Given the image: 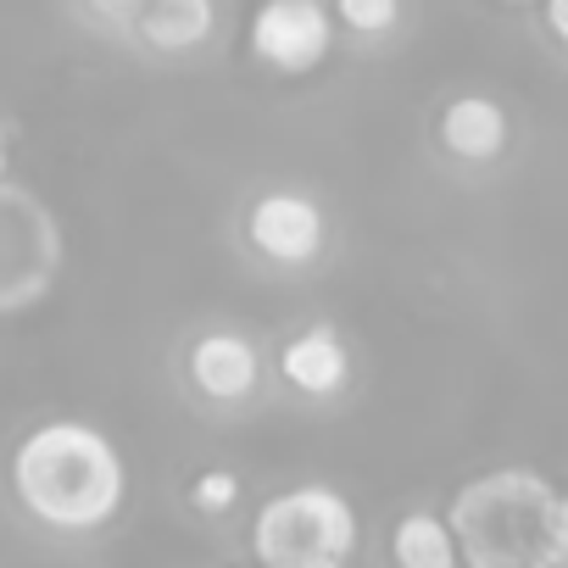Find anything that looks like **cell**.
<instances>
[{
  "label": "cell",
  "mask_w": 568,
  "mask_h": 568,
  "mask_svg": "<svg viewBox=\"0 0 568 568\" xmlns=\"http://www.w3.org/2000/svg\"><path fill=\"white\" fill-rule=\"evenodd\" d=\"M551 568H568V490H557V518H551Z\"/></svg>",
  "instance_id": "cell-14"
},
{
  "label": "cell",
  "mask_w": 568,
  "mask_h": 568,
  "mask_svg": "<svg viewBox=\"0 0 568 568\" xmlns=\"http://www.w3.org/2000/svg\"><path fill=\"white\" fill-rule=\"evenodd\" d=\"M90 12L101 23H112V29H134L140 12H145V0H90Z\"/></svg>",
  "instance_id": "cell-13"
},
{
  "label": "cell",
  "mask_w": 568,
  "mask_h": 568,
  "mask_svg": "<svg viewBox=\"0 0 568 568\" xmlns=\"http://www.w3.org/2000/svg\"><path fill=\"white\" fill-rule=\"evenodd\" d=\"M452 535L474 568H551L557 485L535 468H496L452 496Z\"/></svg>",
  "instance_id": "cell-2"
},
{
  "label": "cell",
  "mask_w": 568,
  "mask_h": 568,
  "mask_svg": "<svg viewBox=\"0 0 568 568\" xmlns=\"http://www.w3.org/2000/svg\"><path fill=\"white\" fill-rule=\"evenodd\" d=\"M245 45L267 73L307 79L335 51V18L324 12V0H262L245 23Z\"/></svg>",
  "instance_id": "cell-4"
},
{
  "label": "cell",
  "mask_w": 568,
  "mask_h": 568,
  "mask_svg": "<svg viewBox=\"0 0 568 568\" xmlns=\"http://www.w3.org/2000/svg\"><path fill=\"white\" fill-rule=\"evenodd\" d=\"M240 501V479L229 468H201L195 485H190V507L195 513H229Z\"/></svg>",
  "instance_id": "cell-12"
},
{
  "label": "cell",
  "mask_w": 568,
  "mask_h": 568,
  "mask_svg": "<svg viewBox=\"0 0 568 568\" xmlns=\"http://www.w3.org/2000/svg\"><path fill=\"white\" fill-rule=\"evenodd\" d=\"M501 7H529V0H501Z\"/></svg>",
  "instance_id": "cell-17"
},
{
  "label": "cell",
  "mask_w": 568,
  "mask_h": 568,
  "mask_svg": "<svg viewBox=\"0 0 568 568\" xmlns=\"http://www.w3.org/2000/svg\"><path fill=\"white\" fill-rule=\"evenodd\" d=\"M212 23H217L212 0H145L134 34H140L151 51H162V57H184V51L206 45Z\"/></svg>",
  "instance_id": "cell-9"
},
{
  "label": "cell",
  "mask_w": 568,
  "mask_h": 568,
  "mask_svg": "<svg viewBox=\"0 0 568 568\" xmlns=\"http://www.w3.org/2000/svg\"><path fill=\"white\" fill-rule=\"evenodd\" d=\"M278 374L291 390L324 402V396H341L346 379H352V352H346V335L335 324H307L296 329L291 341L278 346Z\"/></svg>",
  "instance_id": "cell-6"
},
{
  "label": "cell",
  "mask_w": 568,
  "mask_h": 568,
  "mask_svg": "<svg viewBox=\"0 0 568 568\" xmlns=\"http://www.w3.org/2000/svg\"><path fill=\"white\" fill-rule=\"evenodd\" d=\"M435 129H440L446 156L474 162V168L496 162L507 151V140H513V123H507V112L490 95H457V101H446V112H440Z\"/></svg>",
  "instance_id": "cell-8"
},
{
  "label": "cell",
  "mask_w": 568,
  "mask_h": 568,
  "mask_svg": "<svg viewBox=\"0 0 568 568\" xmlns=\"http://www.w3.org/2000/svg\"><path fill=\"white\" fill-rule=\"evenodd\" d=\"M251 551L267 568H335L357 551V507L335 485H291L256 507Z\"/></svg>",
  "instance_id": "cell-3"
},
{
  "label": "cell",
  "mask_w": 568,
  "mask_h": 568,
  "mask_svg": "<svg viewBox=\"0 0 568 568\" xmlns=\"http://www.w3.org/2000/svg\"><path fill=\"white\" fill-rule=\"evenodd\" d=\"M335 12L352 34H390L402 23V0H335Z\"/></svg>",
  "instance_id": "cell-11"
},
{
  "label": "cell",
  "mask_w": 568,
  "mask_h": 568,
  "mask_svg": "<svg viewBox=\"0 0 568 568\" xmlns=\"http://www.w3.org/2000/svg\"><path fill=\"white\" fill-rule=\"evenodd\" d=\"M245 240L273 267H307V262H318V251L329 240V217L302 190H262L245 206Z\"/></svg>",
  "instance_id": "cell-5"
},
{
  "label": "cell",
  "mask_w": 568,
  "mask_h": 568,
  "mask_svg": "<svg viewBox=\"0 0 568 568\" xmlns=\"http://www.w3.org/2000/svg\"><path fill=\"white\" fill-rule=\"evenodd\" d=\"M390 551L402 568H457L463 562L452 518H440V513H407L390 535Z\"/></svg>",
  "instance_id": "cell-10"
},
{
  "label": "cell",
  "mask_w": 568,
  "mask_h": 568,
  "mask_svg": "<svg viewBox=\"0 0 568 568\" xmlns=\"http://www.w3.org/2000/svg\"><path fill=\"white\" fill-rule=\"evenodd\" d=\"M184 368H190V385L206 402H245L256 390V379H262V357H256V346L240 329H206V335H195Z\"/></svg>",
  "instance_id": "cell-7"
},
{
  "label": "cell",
  "mask_w": 568,
  "mask_h": 568,
  "mask_svg": "<svg viewBox=\"0 0 568 568\" xmlns=\"http://www.w3.org/2000/svg\"><path fill=\"white\" fill-rule=\"evenodd\" d=\"M546 7V29H551V40L568 51V0H540Z\"/></svg>",
  "instance_id": "cell-15"
},
{
  "label": "cell",
  "mask_w": 568,
  "mask_h": 568,
  "mask_svg": "<svg viewBox=\"0 0 568 568\" xmlns=\"http://www.w3.org/2000/svg\"><path fill=\"white\" fill-rule=\"evenodd\" d=\"M0 173H7V134H0Z\"/></svg>",
  "instance_id": "cell-16"
},
{
  "label": "cell",
  "mask_w": 568,
  "mask_h": 568,
  "mask_svg": "<svg viewBox=\"0 0 568 568\" xmlns=\"http://www.w3.org/2000/svg\"><path fill=\"white\" fill-rule=\"evenodd\" d=\"M12 490L29 518L62 535H90L118 518L129 496V463L95 424L51 418L12 452Z\"/></svg>",
  "instance_id": "cell-1"
}]
</instances>
